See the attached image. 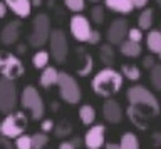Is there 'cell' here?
Wrapping results in <instances>:
<instances>
[{
    "label": "cell",
    "instance_id": "1",
    "mask_svg": "<svg viewBox=\"0 0 161 149\" xmlns=\"http://www.w3.org/2000/svg\"><path fill=\"white\" fill-rule=\"evenodd\" d=\"M123 82H124V77L119 71H116L113 67H104L92 77L91 87H92L96 96L109 99L121 91Z\"/></svg>",
    "mask_w": 161,
    "mask_h": 149
},
{
    "label": "cell",
    "instance_id": "2",
    "mask_svg": "<svg viewBox=\"0 0 161 149\" xmlns=\"http://www.w3.org/2000/svg\"><path fill=\"white\" fill-rule=\"evenodd\" d=\"M126 99H128L129 106H134L136 109L143 111L149 119L156 117L161 112L159 101L144 86H131L128 89V92H126Z\"/></svg>",
    "mask_w": 161,
    "mask_h": 149
},
{
    "label": "cell",
    "instance_id": "3",
    "mask_svg": "<svg viewBox=\"0 0 161 149\" xmlns=\"http://www.w3.org/2000/svg\"><path fill=\"white\" fill-rule=\"evenodd\" d=\"M20 106L24 109H27V111H30V116H32L34 121L42 119L45 114V106H44L42 96H40L39 91L34 86L24 87L22 94H20Z\"/></svg>",
    "mask_w": 161,
    "mask_h": 149
},
{
    "label": "cell",
    "instance_id": "4",
    "mask_svg": "<svg viewBox=\"0 0 161 149\" xmlns=\"http://www.w3.org/2000/svg\"><path fill=\"white\" fill-rule=\"evenodd\" d=\"M50 19L47 13H39L34 17L32 30L29 34V44L35 49L42 47L50 37Z\"/></svg>",
    "mask_w": 161,
    "mask_h": 149
},
{
    "label": "cell",
    "instance_id": "5",
    "mask_svg": "<svg viewBox=\"0 0 161 149\" xmlns=\"http://www.w3.org/2000/svg\"><path fill=\"white\" fill-rule=\"evenodd\" d=\"M27 127V117L24 112H10L5 116V119L0 122V134L8 139L19 137L25 132Z\"/></svg>",
    "mask_w": 161,
    "mask_h": 149
},
{
    "label": "cell",
    "instance_id": "6",
    "mask_svg": "<svg viewBox=\"0 0 161 149\" xmlns=\"http://www.w3.org/2000/svg\"><path fill=\"white\" fill-rule=\"evenodd\" d=\"M19 104L17 86L12 79L0 77V112L10 114L15 111Z\"/></svg>",
    "mask_w": 161,
    "mask_h": 149
},
{
    "label": "cell",
    "instance_id": "7",
    "mask_svg": "<svg viewBox=\"0 0 161 149\" xmlns=\"http://www.w3.org/2000/svg\"><path fill=\"white\" fill-rule=\"evenodd\" d=\"M57 87H59L60 99L67 104H77L80 101V97H82V92H80V87H79L77 81L67 72L59 74Z\"/></svg>",
    "mask_w": 161,
    "mask_h": 149
},
{
    "label": "cell",
    "instance_id": "8",
    "mask_svg": "<svg viewBox=\"0 0 161 149\" xmlns=\"http://www.w3.org/2000/svg\"><path fill=\"white\" fill-rule=\"evenodd\" d=\"M25 72V67L22 61L15 56L12 52H0V74H2V77H7V79H15L22 77Z\"/></svg>",
    "mask_w": 161,
    "mask_h": 149
},
{
    "label": "cell",
    "instance_id": "9",
    "mask_svg": "<svg viewBox=\"0 0 161 149\" xmlns=\"http://www.w3.org/2000/svg\"><path fill=\"white\" fill-rule=\"evenodd\" d=\"M49 44H50V54H52L54 61L59 64L65 62V59L69 56V42H67V37H65L64 30L52 29L50 37H49Z\"/></svg>",
    "mask_w": 161,
    "mask_h": 149
},
{
    "label": "cell",
    "instance_id": "10",
    "mask_svg": "<svg viewBox=\"0 0 161 149\" xmlns=\"http://www.w3.org/2000/svg\"><path fill=\"white\" fill-rule=\"evenodd\" d=\"M69 27H70L72 37L77 42H87L89 40V35H91V32H92V29H91V22H89L87 17L80 15V13H75V15H72V19H70Z\"/></svg>",
    "mask_w": 161,
    "mask_h": 149
},
{
    "label": "cell",
    "instance_id": "11",
    "mask_svg": "<svg viewBox=\"0 0 161 149\" xmlns=\"http://www.w3.org/2000/svg\"><path fill=\"white\" fill-rule=\"evenodd\" d=\"M128 30H129V25H128V20L126 19H114L113 22L109 24L108 27V42L113 44V45H119L123 40L128 39Z\"/></svg>",
    "mask_w": 161,
    "mask_h": 149
},
{
    "label": "cell",
    "instance_id": "12",
    "mask_svg": "<svg viewBox=\"0 0 161 149\" xmlns=\"http://www.w3.org/2000/svg\"><path fill=\"white\" fill-rule=\"evenodd\" d=\"M104 137H106V127L103 124H94L86 132L84 144L87 149H101L104 146Z\"/></svg>",
    "mask_w": 161,
    "mask_h": 149
},
{
    "label": "cell",
    "instance_id": "13",
    "mask_svg": "<svg viewBox=\"0 0 161 149\" xmlns=\"http://www.w3.org/2000/svg\"><path fill=\"white\" fill-rule=\"evenodd\" d=\"M103 116L109 124H119L123 121L124 112H123V107H121V104L118 101L108 99V101L103 104Z\"/></svg>",
    "mask_w": 161,
    "mask_h": 149
},
{
    "label": "cell",
    "instance_id": "14",
    "mask_svg": "<svg viewBox=\"0 0 161 149\" xmlns=\"http://www.w3.org/2000/svg\"><path fill=\"white\" fill-rule=\"evenodd\" d=\"M20 35V22L19 20H10L8 24H5V27L0 32V40L3 45H14L19 40Z\"/></svg>",
    "mask_w": 161,
    "mask_h": 149
},
{
    "label": "cell",
    "instance_id": "15",
    "mask_svg": "<svg viewBox=\"0 0 161 149\" xmlns=\"http://www.w3.org/2000/svg\"><path fill=\"white\" fill-rule=\"evenodd\" d=\"M5 3H7L8 10H12L17 17L20 19H25L30 15V12H32V0H3Z\"/></svg>",
    "mask_w": 161,
    "mask_h": 149
},
{
    "label": "cell",
    "instance_id": "16",
    "mask_svg": "<svg viewBox=\"0 0 161 149\" xmlns=\"http://www.w3.org/2000/svg\"><path fill=\"white\" fill-rule=\"evenodd\" d=\"M104 5L108 7L109 10H113L116 13H123V15L131 13L136 8L133 0H104Z\"/></svg>",
    "mask_w": 161,
    "mask_h": 149
},
{
    "label": "cell",
    "instance_id": "17",
    "mask_svg": "<svg viewBox=\"0 0 161 149\" xmlns=\"http://www.w3.org/2000/svg\"><path fill=\"white\" fill-rule=\"evenodd\" d=\"M119 52L128 59H136V57L141 56L143 47H141L139 42H133V40H129V39H126V40H123L119 44Z\"/></svg>",
    "mask_w": 161,
    "mask_h": 149
},
{
    "label": "cell",
    "instance_id": "18",
    "mask_svg": "<svg viewBox=\"0 0 161 149\" xmlns=\"http://www.w3.org/2000/svg\"><path fill=\"white\" fill-rule=\"evenodd\" d=\"M59 71L55 67L52 66H47L45 69H42V74H40V79H39V82H40V86L42 87H52V86H57V82H59Z\"/></svg>",
    "mask_w": 161,
    "mask_h": 149
},
{
    "label": "cell",
    "instance_id": "19",
    "mask_svg": "<svg viewBox=\"0 0 161 149\" xmlns=\"http://www.w3.org/2000/svg\"><path fill=\"white\" fill-rule=\"evenodd\" d=\"M126 114H128L129 121L133 122L138 129H146V127H148V121H149V117L146 116V114H144L143 111L136 109L134 106H129V107H128V111H126Z\"/></svg>",
    "mask_w": 161,
    "mask_h": 149
},
{
    "label": "cell",
    "instance_id": "20",
    "mask_svg": "<svg viewBox=\"0 0 161 149\" xmlns=\"http://www.w3.org/2000/svg\"><path fill=\"white\" fill-rule=\"evenodd\" d=\"M146 47L151 54H156V56L161 52V30L153 29L146 34Z\"/></svg>",
    "mask_w": 161,
    "mask_h": 149
},
{
    "label": "cell",
    "instance_id": "21",
    "mask_svg": "<svg viewBox=\"0 0 161 149\" xmlns=\"http://www.w3.org/2000/svg\"><path fill=\"white\" fill-rule=\"evenodd\" d=\"M79 54H80V66L77 67V74L80 77H86L92 72L94 61H92V56L89 52H86L84 49H79Z\"/></svg>",
    "mask_w": 161,
    "mask_h": 149
},
{
    "label": "cell",
    "instance_id": "22",
    "mask_svg": "<svg viewBox=\"0 0 161 149\" xmlns=\"http://www.w3.org/2000/svg\"><path fill=\"white\" fill-rule=\"evenodd\" d=\"M99 59L101 62L104 64L106 67H111L114 64V59H116V52H114V47L113 44H101L99 47Z\"/></svg>",
    "mask_w": 161,
    "mask_h": 149
},
{
    "label": "cell",
    "instance_id": "23",
    "mask_svg": "<svg viewBox=\"0 0 161 149\" xmlns=\"http://www.w3.org/2000/svg\"><path fill=\"white\" fill-rule=\"evenodd\" d=\"M153 19H154V12L153 8H143L141 13L138 15V27L141 30H151V25H153Z\"/></svg>",
    "mask_w": 161,
    "mask_h": 149
},
{
    "label": "cell",
    "instance_id": "24",
    "mask_svg": "<svg viewBox=\"0 0 161 149\" xmlns=\"http://www.w3.org/2000/svg\"><path fill=\"white\" fill-rule=\"evenodd\" d=\"M79 117L84 126H92L96 121V109L92 106H89V104H84L79 109Z\"/></svg>",
    "mask_w": 161,
    "mask_h": 149
},
{
    "label": "cell",
    "instance_id": "25",
    "mask_svg": "<svg viewBox=\"0 0 161 149\" xmlns=\"http://www.w3.org/2000/svg\"><path fill=\"white\" fill-rule=\"evenodd\" d=\"M119 72L123 74L124 79H128V81H131V82L139 81V77H141V69L136 66V64H123Z\"/></svg>",
    "mask_w": 161,
    "mask_h": 149
},
{
    "label": "cell",
    "instance_id": "26",
    "mask_svg": "<svg viewBox=\"0 0 161 149\" xmlns=\"http://www.w3.org/2000/svg\"><path fill=\"white\" fill-rule=\"evenodd\" d=\"M119 149H139V139L134 132H124L119 141Z\"/></svg>",
    "mask_w": 161,
    "mask_h": 149
},
{
    "label": "cell",
    "instance_id": "27",
    "mask_svg": "<svg viewBox=\"0 0 161 149\" xmlns=\"http://www.w3.org/2000/svg\"><path fill=\"white\" fill-rule=\"evenodd\" d=\"M49 61H50V54L47 51H37L32 56V66L35 69H45L49 66Z\"/></svg>",
    "mask_w": 161,
    "mask_h": 149
},
{
    "label": "cell",
    "instance_id": "28",
    "mask_svg": "<svg viewBox=\"0 0 161 149\" xmlns=\"http://www.w3.org/2000/svg\"><path fill=\"white\" fill-rule=\"evenodd\" d=\"M149 82L156 91L161 92V64H156L149 71Z\"/></svg>",
    "mask_w": 161,
    "mask_h": 149
},
{
    "label": "cell",
    "instance_id": "29",
    "mask_svg": "<svg viewBox=\"0 0 161 149\" xmlns=\"http://www.w3.org/2000/svg\"><path fill=\"white\" fill-rule=\"evenodd\" d=\"M49 144V137L45 132H37L32 136V149H45Z\"/></svg>",
    "mask_w": 161,
    "mask_h": 149
},
{
    "label": "cell",
    "instance_id": "30",
    "mask_svg": "<svg viewBox=\"0 0 161 149\" xmlns=\"http://www.w3.org/2000/svg\"><path fill=\"white\" fill-rule=\"evenodd\" d=\"M104 17H106V12H104V7L101 5H94L92 8H91V20H92L94 24H103L104 22Z\"/></svg>",
    "mask_w": 161,
    "mask_h": 149
},
{
    "label": "cell",
    "instance_id": "31",
    "mask_svg": "<svg viewBox=\"0 0 161 149\" xmlns=\"http://www.w3.org/2000/svg\"><path fill=\"white\" fill-rule=\"evenodd\" d=\"M64 3L74 13H80L86 8V0H64Z\"/></svg>",
    "mask_w": 161,
    "mask_h": 149
},
{
    "label": "cell",
    "instance_id": "32",
    "mask_svg": "<svg viewBox=\"0 0 161 149\" xmlns=\"http://www.w3.org/2000/svg\"><path fill=\"white\" fill-rule=\"evenodd\" d=\"M15 147L17 149H32V136L22 134V136L15 137Z\"/></svg>",
    "mask_w": 161,
    "mask_h": 149
},
{
    "label": "cell",
    "instance_id": "33",
    "mask_svg": "<svg viewBox=\"0 0 161 149\" xmlns=\"http://www.w3.org/2000/svg\"><path fill=\"white\" fill-rule=\"evenodd\" d=\"M54 132H55V136H57V137H65V136H69V134L72 132V126H70V122L62 121L59 126L54 127Z\"/></svg>",
    "mask_w": 161,
    "mask_h": 149
},
{
    "label": "cell",
    "instance_id": "34",
    "mask_svg": "<svg viewBox=\"0 0 161 149\" xmlns=\"http://www.w3.org/2000/svg\"><path fill=\"white\" fill-rule=\"evenodd\" d=\"M128 39L133 40V42H139L141 44V40H143V30H141L139 27H131L128 30Z\"/></svg>",
    "mask_w": 161,
    "mask_h": 149
},
{
    "label": "cell",
    "instance_id": "35",
    "mask_svg": "<svg viewBox=\"0 0 161 149\" xmlns=\"http://www.w3.org/2000/svg\"><path fill=\"white\" fill-rule=\"evenodd\" d=\"M87 44H91V45H97V44H101V32L99 30H92V32H91Z\"/></svg>",
    "mask_w": 161,
    "mask_h": 149
},
{
    "label": "cell",
    "instance_id": "36",
    "mask_svg": "<svg viewBox=\"0 0 161 149\" xmlns=\"http://www.w3.org/2000/svg\"><path fill=\"white\" fill-rule=\"evenodd\" d=\"M54 127H55V124H54L52 119H44V121H42V126H40V129H42V132H45V134L50 132Z\"/></svg>",
    "mask_w": 161,
    "mask_h": 149
},
{
    "label": "cell",
    "instance_id": "37",
    "mask_svg": "<svg viewBox=\"0 0 161 149\" xmlns=\"http://www.w3.org/2000/svg\"><path fill=\"white\" fill-rule=\"evenodd\" d=\"M154 66H156V62H154V57H153V56H146V57L143 59V67H144V69L151 71Z\"/></svg>",
    "mask_w": 161,
    "mask_h": 149
},
{
    "label": "cell",
    "instance_id": "38",
    "mask_svg": "<svg viewBox=\"0 0 161 149\" xmlns=\"http://www.w3.org/2000/svg\"><path fill=\"white\" fill-rule=\"evenodd\" d=\"M0 146H2L3 149H14V147H12V142H10L8 137H5V136L0 137Z\"/></svg>",
    "mask_w": 161,
    "mask_h": 149
},
{
    "label": "cell",
    "instance_id": "39",
    "mask_svg": "<svg viewBox=\"0 0 161 149\" xmlns=\"http://www.w3.org/2000/svg\"><path fill=\"white\" fill-rule=\"evenodd\" d=\"M7 10H8L7 3H5L3 0H0V19H3L5 15H7Z\"/></svg>",
    "mask_w": 161,
    "mask_h": 149
},
{
    "label": "cell",
    "instance_id": "40",
    "mask_svg": "<svg viewBox=\"0 0 161 149\" xmlns=\"http://www.w3.org/2000/svg\"><path fill=\"white\" fill-rule=\"evenodd\" d=\"M59 149H75V147H74V144L70 141H62L59 144Z\"/></svg>",
    "mask_w": 161,
    "mask_h": 149
},
{
    "label": "cell",
    "instance_id": "41",
    "mask_svg": "<svg viewBox=\"0 0 161 149\" xmlns=\"http://www.w3.org/2000/svg\"><path fill=\"white\" fill-rule=\"evenodd\" d=\"M148 2H149V0H133V3H134L136 8H144Z\"/></svg>",
    "mask_w": 161,
    "mask_h": 149
},
{
    "label": "cell",
    "instance_id": "42",
    "mask_svg": "<svg viewBox=\"0 0 161 149\" xmlns=\"http://www.w3.org/2000/svg\"><path fill=\"white\" fill-rule=\"evenodd\" d=\"M106 149H119V144L118 142H108L106 144Z\"/></svg>",
    "mask_w": 161,
    "mask_h": 149
},
{
    "label": "cell",
    "instance_id": "43",
    "mask_svg": "<svg viewBox=\"0 0 161 149\" xmlns=\"http://www.w3.org/2000/svg\"><path fill=\"white\" fill-rule=\"evenodd\" d=\"M70 142L74 144V147H75V149H77V147H80V144H82V141H80L79 137H74V139H72V141H70Z\"/></svg>",
    "mask_w": 161,
    "mask_h": 149
},
{
    "label": "cell",
    "instance_id": "44",
    "mask_svg": "<svg viewBox=\"0 0 161 149\" xmlns=\"http://www.w3.org/2000/svg\"><path fill=\"white\" fill-rule=\"evenodd\" d=\"M154 142H159L161 144V132H156L154 134Z\"/></svg>",
    "mask_w": 161,
    "mask_h": 149
},
{
    "label": "cell",
    "instance_id": "45",
    "mask_svg": "<svg viewBox=\"0 0 161 149\" xmlns=\"http://www.w3.org/2000/svg\"><path fill=\"white\" fill-rule=\"evenodd\" d=\"M42 3V0H32V5L35 7V5H40Z\"/></svg>",
    "mask_w": 161,
    "mask_h": 149
},
{
    "label": "cell",
    "instance_id": "46",
    "mask_svg": "<svg viewBox=\"0 0 161 149\" xmlns=\"http://www.w3.org/2000/svg\"><path fill=\"white\" fill-rule=\"evenodd\" d=\"M156 3H158V5L161 7V0H156Z\"/></svg>",
    "mask_w": 161,
    "mask_h": 149
},
{
    "label": "cell",
    "instance_id": "47",
    "mask_svg": "<svg viewBox=\"0 0 161 149\" xmlns=\"http://www.w3.org/2000/svg\"><path fill=\"white\" fill-rule=\"evenodd\" d=\"M89 2H94L96 3V2H99V0H89Z\"/></svg>",
    "mask_w": 161,
    "mask_h": 149
},
{
    "label": "cell",
    "instance_id": "48",
    "mask_svg": "<svg viewBox=\"0 0 161 149\" xmlns=\"http://www.w3.org/2000/svg\"><path fill=\"white\" fill-rule=\"evenodd\" d=\"M158 57H159V61H161V52H159V54H158Z\"/></svg>",
    "mask_w": 161,
    "mask_h": 149
},
{
    "label": "cell",
    "instance_id": "49",
    "mask_svg": "<svg viewBox=\"0 0 161 149\" xmlns=\"http://www.w3.org/2000/svg\"><path fill=\"white\" fill-rule=\"evenodd\" d=\"M159 149H161V147H159Z\"/></svg>",
    "mask_w": 161,
    "mask_h": 149
}]
</instances>
